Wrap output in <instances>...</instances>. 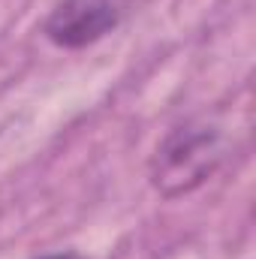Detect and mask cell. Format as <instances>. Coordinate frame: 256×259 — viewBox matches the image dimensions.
<instances>
[{"instance_id": "3957f363", "label": "cell", "mask_w": 256, "mask_h": 259, "mask_svg": "<svg viewBox=\"0 0 256 259\" xmlns=\"http://www.w3.org/2000/svg\"><path fill=\"white\" fill-rule=\"evenodd\" d=\"M36 259H81L78 253H49V256H36Z\"/></svg>"}, {"instance_id": "6da1fadb", "label": "cell", "mask_w": 256, "mask_h": 259, "mask_svg": "<svg viewBox=\"0 0 256 259\" xmlns=\"http://www.w3.org/2000/svg\"><path fill=\"white\" fill-rule=\"evenodd\" d=\"M226 139L208 121H187L169 130L157 145L148 175L154 190L166 199H178L199 190L223 163Z\"/></svg>"}, {"instance_id": "7a4b0ae2", "label": "cell", "mask_w": 256, "mask_h": 259, "mask_svg": "<svg viewBox=\"0 0 256 259\" xmlns=\"http://www.w3.org/2000/svg\"><path fill=\"white\" fill-rule=\"evenodd\" d=\"M121 21V9L115 0H61L46 24L42 33L58 49H84L112 33Z\"/></svg>"}]
</instances>
